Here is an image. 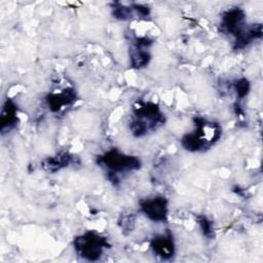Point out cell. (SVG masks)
Listing matches in <instances>:
<instances>
[{
	"instance_id": "7a4b0ae2",
	"label": "cell",
	"mask_w": 263,
	"mask_h": 263,
	"mask_svg": "<svg viewBox=\"0 0 263 263\" xmlns=\"http://www.w3.org/2000/svg\"><path fill=\"white\" fill-rule=\"evenodd\" d=\"M105 248H107V240L95 232H86L74 239L76 253L88 261L100 259Z\"/></svg>"
},
{
	"instance_id": "30bf717a",
	"label": "cell",
	"mask_w": 263,
	"mask_h": 263,
	"mask_svg": "<svg viewBox=\"0 0 263 263\" xmlns=\"http://www.w3.org/2000/svg\"><path fill=\"white\" fill-rule=\"evenodd\" d=\"M235 87V90L237 92V96L240 97V98H243L245 96H247V93L249 92V89H250V84H249V81L246 80V79H241L239 81H237L234 85Z\"/></svg>"
},
{
	"instance_id": "8992f818",
	"label": "cell",
	"mask_w": 263,
	"mask_h": 263,
	"mask_svg": "<svg viewBox=\"0 0 263 263\" xmlns=\"http://www.w3.org/2000/svg\"><path fill=\"white\" fill-rule=\"evenodd\" d=\"M17 121V109L14 103L10 100H6L2 106L1 115H0V123H1V132L5 133L10 130Z\"/></svg>"
},
{
	"instance_id": "52a82bcc",
	"label": "cell",
	"mask_w": 263,
	"mask_h": 263,
	"mask_svg": "<svg viewBox=\"0 0 263 263\" xmlns=\"http://www.w3.org/2000/svg\"><path fill=\"white\" fill-rule=\"evenodd\" d=\"M149 42L146 39L145 41L139 40L135 47H133L130 52V62L132 66L135 68H142L145 67L149 61H150V54L147 50L144 49V47L148 46Z\"/></svg>"
},
{
	"instance_id": "277c9868",
	"label": "cell",
	"mask_w": 263,
	"mask_h": 263,
	"mask_svg": "<svg viewBox=\"0 0 263 263\" xmlns=\"http://www.w3.org/2000/svg\"><path fill=\"white\" fill-rule=\"evenodd\" d=\"M142 212L152 221L163 222L167 215V201L164 197L155 196L153 198H147L140 203Z\"/></svg>"
},
{
	"instance_id": "9c48e42d",
	"label": "cell",
	"mask_w": 263,
	"mask_h": 263,
	"mask_svg": "<svg viewBox=\"0 0 263 263\" xmlns=\"http://www.w3.org/2000/svg\"><path fill=\"white\" fill-rule=\"evenodd\" d=\"M69 162H70V156L67 153H64V154H60L54 157L46 159L43 166L47 171L54 172L57 170H60L63 166H67Z\"/></svg>"
},
{
	"instance_id": "6da1fadb",
	"label": "cell",
	"mask_w": 263,
	"mask_h": 263,
	"mask_svg": "<svg viewBox=\"0 0 263 263\" xmlns=\"http://www.w3.org/2000/svg\"><path fill=\"white\" fill-rule=\"evenodd\" d=\"M134 113L135 116L130 122V129L138 137L156 128L163 121V116L158 107L151 103L140 104L134 109Z\"/></svg>"
},
{
	"instance_id": "3957f363",
	"label": "cell",
	"mask_w": 263,
	"mask_h": 263,
	"mask_svg": "<svg viewBox=\"0 0 263 263\" xmlns=\"http://www.w3.org/2000/svg\"><path fill=\"white\" fill-rule=\"evenodd\" d=\"M99 163L105 165L110 174H119L138 170L141 166V160L132 155H125L115 149L106 152L100 156Z\"/></svg>"
},
{
	"instance_id": "ba28073f",
	"label": "cell",
	"mask_w": 263,
	"mask_h": 263,
	"mask_svg": "<svg viewBox=\"0 0 263 263\" xmlns=\"http://www.w3.org/2000/svg\"><path fill=\"white\" fill-rule=\"evenodd\" d=\"M75 100V92L73 89H65L63 92L51 93L47 98V104L52 111H59L64 106L71 104Z\"/></svg>"
},
{
	"instance_id": "8fae6325",
	"label": "cell",
	"mask_w": 263,
	"mask_h": 263,
	"mask_svg": "<svg viewBox=\"0 0 263 263\" xmlns=\"http://www.w3.org/2000/svg\"><path fill=\"white\" fill-rule=\"evenodd\" d=\"M199 225L200 228L203 232V234L208 237H211L213 235V228H212V223L205 218V217H200L199 218Z\"/></svg>"
},
{
	"instance_id": "5b68a950",
	"label": "cell",
	"mask_w": 263,
	"mask_h": 263,
	"mask_svg": "<svg viewBox=\"0 0 263 263\" xmlns=\"http://www.w3.org/2000/svg\"><path fill=\"white\" fill-rule=\"evenodd\" d=\"M151 249L154 254L162 259H170L174 256L175 245L171 235H159L152 239Z\"/></svg>"
}]
</instances>
